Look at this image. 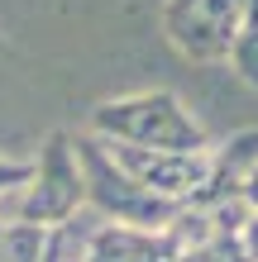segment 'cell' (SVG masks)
Segmentation results:
<instances>
[{
	"mask_svg": "<svg viewBox=\"0 0 258 262\" xmlns=\"http://www.w3.org/2000/svg\"><path fill=\"white\" fill-rule=\"evenodd\" d=\"M91 134L105 143L153 148V152H210L201 124L172 91H139V96H110L91 110Z\"/></svg>",
	"mask_w": 258,
	"mask_h": 262,
	"instance_id": "cell-1",
	"label": "cell"
},
{
	"mask_svg": "<svg viewBox=\"0 0 258 262\" xmlns=\"http://www.w3.org/2000/svg\"><path fill=\"white\" fill-rule=\"evenodd\" d=\"M77 148V167L86 181V210H96L105 224H129V229H168L182 205L177 200H158L148 195L139 181H129L120 167L110 162V152L96 134H72Z\"/></svg>",
	"mask_w": 258,
	"mask_h": 262,
	"instance_id": "cell-2",
	"label": "cell"
},
{
	"mask_svg": "<svg viewBox=\"0 0 258 262\" xmlns=\"http://www.w3.org/2000/svg\"><path fill=\"white\" fill-rule=\"evenodd\" d=\"M14 220L10 224H34V229H63L86 210V181L77 167V148H72L67 129H53L43 143L29 186L14 191Z\"/></svg>",
	"mask_w": 258,
	"mask_h": 262,
	"instance_id": "cell-3",
	"label": "cell"
},
{
	"mask_svg": "<svg viewBox=\"0 0 258 262\" xmlns=\"http://www.w3.org/2000/svg\"><path fill=\"white\" fill-rule=\"evenodd\" d=\"M244 0H163V34L191 62H230Z\"/></svg>",
	"mask_w": 258,
	"mask_h": 262,
	"instance_id": "cell-4",
	"label": "cell"
},
{
	"mask_svg": "<svg viewBox=\"0 0 258 262\" xmlns=\"http://www.w3.org/2000/svg\"><path fill=\"white\" fill-rule=\"evenodd\" d=\"M105 152L148 195L177 200V205H191L206 186V172H210V152H153V148H129V143H105Z\"/></svg>",
	"mask_w": 258,
	"mask_h": 262,
	"instance_id": "cell-5",
	"label": "cell"
},
{
	"mask_svg": "<svg viewBox=\"0 0 258 262\" xmlns=\"http://www.w3.org/2000/svg\"><path fill=\"white\" fill-rule=\"evenodd\" d=\"M187 248L172 229H129V224H101L82 238V262H182Z\"/></svg>",
	"mask_w": 258,
	"mask_h": 262,
	"instance_id": "cell-6",
	"label": "cell"
},
{
	"mask_svg": "<svg viewBox=\"0 0 258 262\" xmlns=\"http://www.w3.org/2000/svg\"><path fill=\"white\" fill-rule=\"evenodd\" d=\"M258 167V129H244L234 134L225 148L210 152V172H206V186L201 195L191 200V210H210V205H230L239 200V186H244V177Z\"/></svg>",
	"mask_w": 258,
	"mask_h": 262,
	"instance_id": "cell-7",
	"label": "cell"
},
{
	"mask_svg": "<svg viewBox=\"0 0 258 262\" xmlns=\"http://www.w3.org/2000/svg\"><path fill=\"white\" fill-rule=\"evenodd\" d=\"M230 67L239 81L258 86V0H244V24H239V38L230 48Z\"/></svg>",
	"mask_w": 258,
	"mask_h": 262,
	"instance_id": "cell-8",
	"label": "cell"
},
{
	"mask_svg": "<svg viewBox=\"0 0 258 262\" xmlns=\"http://www.w3.org/2000/svg\"><path fill=\"white\" fill-rule=\"evenodd\" d=\"M29 177H34V162H5V158H0V195L29 186Z\"/></svg>",
	"mask_w": 258,
	"mask_h": 262,
	"instance_id": "cell-9",
	"label": "cell"
},
{
	"mask_svg": "<svg viewBox=\"0 0 258 262\" xmlns=\"http://www.w3.org/2000/svg\"><path fill=\"white\" fill-rule=\"evenodd\" d=\"M239 205H244L249 214H258V167L244 177V186H239Z\"/></svg>",
	"mask_w": 258,
	"mask_h": 262,
	"instance_id": "cell-10",
	"label": "cell"
},
{
	"mask_svg": "<svg viewBox=\"0 0 258 262\" xmlns=\"http://www.w3.org/2000/svg\"><path fill=\"white\" fill-rule=\"evenodd\" d=\"M239 238H244V248H249V257L258 262V214H249V224H244V234H239Z\"/></svg>",
	"mask_w": 258,
	"mask_h": 262,
	"instance_id": "cell-11",
	"label": "cell"
},
{
	"mask_svg": "<svg viewBox=\"0 0 258 262\" xmlns=\"http://www.w3.org/2000/svg\"><path fill=\"white\" fill-rule=\"evenodd\" d=\"M5 238H10V224L0 220V262H5Z\"/></svg>",
	"mask_w": 258,
	"mask_h": 262,
	"instance_id": "cell-12",
	"label": "cell"
}]
</instances>
